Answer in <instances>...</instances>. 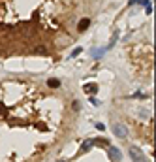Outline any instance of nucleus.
Returning <instances> with one entry per match:
<instances>
[{"label": "nucleus", "mask_w": 156, "mask_h": 162, "mask_svg": "<svg viewBox=\"0 0 156 162\" xmlns=\"http://www.w3.org/2000/svg\"><path fill=\"white\" fill-rule=\"evenodd\" d=\"M128 155H130L132 162H149V158L145 157V153L139 147H136V145H130L128 147Z\"/></svg>", "instance_id": "f257e3e1"}, {"label": "nucleus", "mask_w": 156, "mask_h": 162, "mask_svg": "<svg viewBox=\"0 0 156 162\" xmlns=\"http://www.w3.org/2000/svg\"><path fill=\"white\" fill-rule=\"evenodd\" d=\"M113 134L117 138H120V139H126L128 138V128L124 124H120V123H115L113 124Z\"/></svg>", "instance_id": "f03ea898"}, {"label": "nucleus", "mask_w": 156, "mask_h": 162, "mask_svg": "<svg viewBox=\"0 0 156 162\" xmlns=\"http://www.w3.org/2000/svg\"><path fill=\"white\" fill-rule=\"evenodd\" d=\"M107 155H109V158L113 160V162H120L122 160V153H120L117 147H109L107 149Z\"/></svg>", "instance_id": "7ed1b4c3"}, {"label": "nucleus", "mask_w": 156, "mask_h": 162, "mask_svg": "<svg viewBox=\"0 0 156 162\" xmlns=\"http://www.w3.org/2000/svg\"><path fill=\"white\" fill-rule=\"evenodd\" d=\"M94 145H96V139H85L83 145H81V153H88Z\"/></svg>", "instance_id": "20e7f679"}, {"label": "nucleus", "mask_w": 156, "mask_h": 162, "mask_svg": "<svg viewBox=\"0 0 156 162\" xmlns=\"http://www.w3.org/2000/svg\"><path fill=\"white\" fill-rule=\"evenodd\" d=\"M83 91L90 96V94H94V92H98V83H88V85H85L83 87Z\"/></svg>", "instance_id": "39448f33"}, {"label": "nucleus", "mask_w": 156, "mask_h": 162, "mask_svg": "<svg viewBox=\"0 0 156 162\" xmlns=\"http://www.w3.org/2000/svg\"><path fill=\"white\" fill-rule=\"evenodd\" d=\"M88 27H90V19H81L79 25H77V30H79V32H85Z\"/></svg>", "instance_id": "423d86ee"}, {"label": "nucleus", "mask_w": 156, "mask_h": 162, "mask_svg": "<svg viewBox=\"0 0 156 162\" xmlns=\"http://www.w3.org/2000/svg\"><path fill=\"white\" fill-rule=\"evenodd\" d=\"M105 51H107L105 47H104V49H92V53H90V55H92V59H102Z\"/></svg>", "instance_id": "0eeeda50"}, {"label": "nucleus", "mask_w": 156, "mask_h": 162, "mask_svg": "<svg viewBox=\"0 0 156 162\" xmlns=\"http://www.w3.org/2000/svg\"><path fill=\"white\" fill-rule=\"evenodd\" d=\"M47 85H49L51 89H58V87H60V81H58L57 77H49V79H47Z\"/></svg>", "instance_id": "6e6552de"}, {"label": "nucleus", "mask_w": 156, "mask_h": 162, "mask_svg": "<svg viewBox=\"0 0 156 162\" xmlns=\"http://www.w3.org/2000/svg\"><path fill=\"white\" fill-rule=\"evenodd\" d=\"M81 51H83V47H75V49L70 53V59H75L77 55H81Z\"/></svg>", "instance_id": "1a4fd4ad"}, {"label": "nucleus", "mask_w": 156, "mask_h": 162, "mask_svg": "<svg viewBox=\"0 0 156 162\" xmlns=\"http://www.w3.org/2000/svg\"><path fill=\"white\" fill-rule=\"evenodd\" d=\"M96 128H98L100 132H104V130H105V124H104V123H96Z\"/></svg>", "instance_id": "9d476101"}, {"label": "nucleus", "mask_w": 156, "mask_h": 162, "mask_svg": "<svg viewBox=\"0 0 156 162\" xmlns=\"http://www.w3.org/2000/svg\"><path fill=\"white\" fill-rule=\"evenodd\" d=\"M90 104L92 106H100V100H96V98H92V96H90Z\"/></svg>", "instance_id": "9b49d317"}, {"label": "nucleus", "mask_w": 156, "mask_h": 162, "mask_svg": "<svg viewBox=\"0 0 156 162\" xmlns=\"http://www.w3.org/2000/svg\"><path fill=\"white\" fill-rule=\"evenodd\" d=\"M132 98H145V94H141V92H136V94L132 96Z\"/></svg>", "instance_id": "f8f14e48"}, {"label": "nucleus", "mask_w": 156, "mask_h": 162, "mask_svg": "<svg viewBox=\"0 0 156 162\" xmlns=\"http://www.w3.org/2000/svg\"><path fill=\"white\" fill-rule=\"evenodd\" d=\"M72 107H73V110H75V111H77V110H79V102H77V100H75V102H73V104H72Z\"/></svg>", "instance_id": "ddd939ff"}, {"label": "nucleus", "mask_w": 156, "mask_h": 162, "mask_svg": "<svg viewBox=\"0 0 156 162\" xmlns=\"http://www.w3.org/2000/svg\"><path fill=\"white\" fill-rule=\"evenodd\" d=\"M141 6H151V0H143V2H141Z\"/></svg>", "instance_id": "4468645a"}, {"label": "nucleus", "mask_w": 156, "mask_h": 162, "mask_svg": "<svg viewBox=\"0 0 156 162\" xmlns=\"http://www.w3.org/2000/svg\"><path fill=\"white\" fill-rule=\"evenodd\" d=\"M137 2V0H130V2H128V6H132V4H136Z\"/></svg>", "instance_id": "2eb2a0df"}, {"label": "nucleus", "mask_w": 156, "mask_h": 162, "mask_svg": "<svg viewBox=\"0 0 156 162\" xmlns=\"http://www.w3.org/2000/svg\"><path fill=\"white\" fill-rule=\"evenodd\" d=\"M55 162H66V160H55Z\"/></svg>", "instance_id": "dca6fc26"}]
</instances>
